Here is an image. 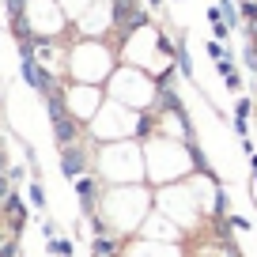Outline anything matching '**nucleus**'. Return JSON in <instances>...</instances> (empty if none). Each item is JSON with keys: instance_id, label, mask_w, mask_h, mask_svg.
I'll return each instance as SVG.
<instances>
[{"instance_id": "f257e3e1", "label": "nucleus", "mask_w": 257, "mask_h": 257, "mask_svg": "<svg viewBox=\"0 0 257 257\" xmlns=\"http://www.w3.org/2000/svg\"><path fill=\"white\" fill-rule=\"evenodd\" d=\"M72 189H76V201H80V212H83V216H95V212H102L106 185L95 178V170H91V174H83V178H76Z\"/></svg>"}, {"instance_id": "f03ea898", "label": "nucleus", "mask_w": 257, "mask_h": 257, "mask_svg": "<svg viewBox=\"0 0 257 257\" xmlns=\"http://www.w3.org/2000/svg\"><path fill=\"white\" fill-rule=\"evenodd\" d=\"M0 219H4V231L19 238L23 227H27V219H31V201H27L19 189H12L8 201H4V208H0Z\"/></svg>"}, {"instance_id": "7ed1b4c3", "label": "nucleus", "mask_w": 257, "mask_h": 257, "mask_svg": "<svg viewBox=\"0 0 257 257\" xmlns=\"http://www.w3.org/2000/svg\"><path fill=\"white\" fill-rule=\"evenodd\" d=\"M95 170V159H91V152H87V140L83 144H76V148H61V174L64 178H83V174H91Z\"/></svg>"}, {"instance_id": "20e7f679", "label": "nucleus", "mask_w": 257, "mask_h": 257, "mask_svg": "<svg viewBox=\"0 0 257 257\" xmlns=\"http://www.w3.org/2000/svg\"><path fill=\"white\" fill-rule=\"evenodd\" d=\"M121 246L125 242L117 234H95L91 238V257H121Z\"/></svg>"}, {"instance_id": "39448f33", "label": "nucleus", "mask_w": 257, "mask_h": 257, "mask_svg": "<svg viewBox=\"0 0 257 257\" xmlns=\"http://www.w3.org/2000/svg\"><path fill=\"white\" fill-rule=\"evenodd\" d=\"M174 64H178V72H182V80H193V57H189V46H185L182 31H178V46H174Z\"/></svg>"}, {"instance_id": "423d86ee", "label": "nucleus", "mask_w": 257, "mask_h": 257, "mask_svg": "<svg viewBox=\"0 0 257 257\" xmlns=\"http://www.w3.org/2000/svg\"><path fill=\"white\" fill-rule=\"evenodd\" d=\"M219 12H223V19H227L231 31H238V27L246 23V19H242V4H238V0H219Z\"/></svg>"}, {"instance_id": "0eeeda50", "label": "nucleus", "mask_w": 257, "mask_h": 257, "mask_svg": "<svg viewBox=\"0 0 257 257\" xmlns=\"http://www.w3.org/2000/svg\"><path fill=\"white\" fill-rule=\"evenodd\" d=\"M46 253H49V257H72V253H76V242L64 238V234H57V238L46 242Z\"/></svg>"}, {"instance_id": "6e6552de", "label": "nucleus", "mask_w": 257, "mask_h": 257, "mask_svg": "<svg viewBox=\"0 0 257 257\" xmlns=\"http://www.w3.org/2000/svg\"><path fill=\"white\" fill-rule=\"evenodd\" d=\"M27 201H31V208L34 212H46V204H49V197H46V185L34 178L31 185H27Z\"/></svg>"}, {"instance_id": "1a4fd4ad", "label": "nucleus", "mask_w": 257, "mask_h": 257, "mask_svg": "<svg viewBox=\"0 0 257 257\" xmlns=\"http://www.w3.org/2000/svg\"><path fill=\"white\" fill-rule=\"evenodd\" d=\"M227 208H231L227 189H223V185H216V189H212V216L208 219H227Z\"/></svg>"}, {"instance_id": "9d476101", "label": "nucleus", "mask_w": 257, "mask_h": 257, "mask_svg": "<svg viewBox=\"0 0 257 257\" xmlns=\"http://www.w3.org/2000/svg\"><path fill=\"white\" fill-rule=\"evenodd\" d=\"M0 257H23V246H19V238L16 234H0Z\"/></svg>"}, {"instance_id": "9b49d317", "label": "nucleus", "mask_w": 257, "mask_h": 257, "mask_svg": "<svg viewBox=\"0 0 257 257\" xmlns=\"http://www.w3.org/2000/svg\"><path fill=\"white\" fill-rule=\"evenodd\" d=\"M204 49H208V57H212V61H223V57H234L231 49H227V42H216V38H208V46H204Z\"/></svg>"}, {"instance_id": "f8f14e48", "label": "nucleus", "mask_w": 257, "mask_h": 257, "mask_svg": "<svg viewBox=\"0 0 257 257\" xmlns=\"http://www.w3.org/2000/svg\"><path fill=\"white\" fill-rule=\"evenodd\" d=\"M249 113H253V98L238 95V98H234V117H249Z\"/></svg>"}, {"instance_id": "ddd939ff", "label": "nucleus", "mask_w": 257, "mask_h": 257, "mask_svg": "<svg viewBox=\"0 0 257 257\" xmlns=\"http://www.w3.org/2000/svg\"><path fill=\"white\" fill-rule=\"evenodd\" d=\"M223 83H227V91H231V95H242V76H238V68H231V72L223 76Z\"/></svg>"}, {"instance_id": "4468645a", "label": "nucleus", "mask_w": 257, "mask_h": 257, "mask_svg": "<svg viewBox=\"0 0 257 257\" xmlns=\"http://www.w3.org/2000/svg\"><path fill=\"white\" fill-rule=\"evenodd\" d=\"M227 223H231V231H249V227H253V223H249L246 216H242V212H234V216H227Z\"/></svg>"}, {"instance_id": "2eb2a0df", "label": "nucleus", "mask_w": 257, "mask_h": 257, "mask_svg": "<svg viewBox=\"0 0 257 257\" xmlns=\"http://www.w3.org/2000/svg\"><path fill=\"white\" fill-rule=\"evenodd\" d=\"M231 125H234V133H238V140L249 137V117H231Z\"/></svg>"}, {"instance_id": "dca6fc26", "label": "nucleus", "mask_w": 257, "mask_h": 257, "mask_svg": "<svg viewBox=\"0 0 257 257\" xmlns=\"http://www.w3.org/2000/svg\"><path fill=\"white\" fill-rule=\"evenodd\" d=\"M38 227H42V234H46V242L57 238V223H53V219H38Z\"/></svg>"}, {"instance_id": "f3484780", "label": "nucleus", "mask_w": 257, "mask_h": 257, "mask_svg": "<svg viewBox=\"0 0 257 257\" xmlns=\"http://www.w3.org/2000/svg\"><path fill=\"white\" fill-rule=\"evenodd\" d=\"M8 178H12V185L19 189V182H23V167H12V170H8Z\"/></svg>"}, {"instance_id": "a211bd4d", "label": "nucleus", "mask_w": 257, "mask_h": 257, "mask_svg": "<svg viewBox=\"0 0 257 257\" xmlns=\"http://www.w3.org/2000/svg\"><path fill=\"white\" fill-rule=\"evenodd\" d=\"M249 170H253V185H257V152L249 155Z\"/></svg>"}, {"instance_id": "6ab92c4d", "label": "nucleus", "mask_w": 257, "mask_h": 257, "mask_svg": "<svg viewBox=\"0 0 257 257\" xmlns=\"http://www.w3.org/2000/svg\"><path fill=\"white\" fill-rule=\"evenodd\" d=\"M148 8H163V0H148Z\"/></svg>"}, {"instance_id": "aec40b11", "label": "nucleus", "mask_w": 257, "mask_h": 257, "mask_svg": "<svg viewBox=\"0 0 257 257\" xmlns=\"http://www.w3.org/2000/svg\"><path fill=\"white\" fill-rule=\"evenodd\" d=\"M23 257H27V253H23Z\"/></svg>"}]
</instances>
